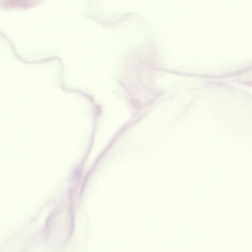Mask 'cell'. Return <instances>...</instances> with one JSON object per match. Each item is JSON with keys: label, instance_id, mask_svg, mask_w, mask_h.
Returning <instances> with one entry per match:
<instances>
[{"label": "cell", "instance_id": "6da1fadb", "mask_svg": "<svg viewBox=\"0 0 252 252\" xmlns=\"http://www.w3.org/2000/svg\"><path fill=\"white\" fill-rule=\"evenodd\" d=\"M36 0H4V4L9 7L28 8L35 3Z\"/></svg>", "mask_w": 252, "mask_h": 252}]
</instances>
